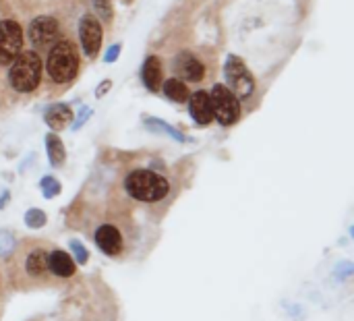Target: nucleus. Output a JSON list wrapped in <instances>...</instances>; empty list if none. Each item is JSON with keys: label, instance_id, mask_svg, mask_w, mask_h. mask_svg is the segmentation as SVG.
Instances as JSON below:
<instances>
[{"label": "nucleus", "instance_id": "obj_1", "mask_svg": "<svg viewBox=\"0 0 354 321\" xmlns=\"http://www.w3.org/2000/svg\"><path fill=\"white\" fill-rule=\"evenodd\" d=\"M124 189L137 201L156 203V201H162L168 195L170 183L162 174H158L153 170H133L124 178Z\"/></svg>", "mask_w": 354, "mask_h": 321}, {"label": "nucleus", "instance_id": "obj_2", "mask_svg": "<svg viewBox=\"0 0 354 321\" xmlns=\"http://www.w3.org/2000/svg\"><path fill=\"white\" fill-rule=\"evenodd\" d=\"M10 85L21 91L29 93L39 85L41 79V60L37 52L33 50H23L12 62H10V73H8Z\"/></svg>", "mask_w": 354, "mask_h": 321}, {"label": "nucleus", "instance_id": "obj_3", "mask_svg": "<svg viewBox=\"0 0 354 321\" xmlns=\"http://www.w3.org/2000/svg\"><path fill=\"white\" fill-rule=\"evenodd\" d=\"M79 68V56L71 42H58L48 56V73L56 83H68Z\"/></svg>", "mask_w": 354, "mask_h": 321}, {"label": "nucleus", "instance_id": "obj_4", "mask_svg": "<svg viewBox=\"0 0 354 321\" xmlns=\"http://www.w3.org/2000/svg\"><path fill=\"white\" fill-rule=\"evenodd\" d=\"M209 102H212V110H214V118L224 125L230 127L241 118V104L239 98L226 87V85H216L209 93Z\"/></svg>", "mask_w": 354, "mask_h": 321}, {"label": "nucleus", "instance_id": "obj_5", "mask_svg": "<svg viewBox=\"0 0 354 321\" xmlns=\"http://www.w3.org/2000/svg\"><path fill=\"white\" fill-rule=\"evenodd\" d=\"M224 75H226V83L228 89L236 95V98H249L255 89V81L249 73V68L245 66V62L230 54L226 64H224Z\"/></svg>", "mask_w": 354, "mask_h": 321}, {"label": "nucleus", "instance_id": "obj_6", "mask_svg": "<svg viewBox=\"0 0 354 321\" xmlns=\"http://www.w3.org/2000/svg\"><path fill=\"white\" fill-rule=\"evenodd\" d=\"M23 52V29L17 21H0V64H10Z\"/></svg>", "mask_w": 354, "mask_h": 321}, {"label": "nucleus", "instance_id": "obj_7", "mask_svg": "<svg viewBox=\"0 0 354 321\" xmlns=\"http://www.w3.org/2000/svg\"><path fill=\"white\" fill-rule=\"evenodd\" d=\"M79 37H81L85 56L93 58L102 46V25L93 15H83L81 25H79Z\"/></svg>", "mask_w": 354, "mask_h": 321}, {"label": "nucleus", "instance_id": "obj_8", "mask_svg": "<svg viewBox=\"0 0 354 321\" xmlns=\"http://www.w3.org/2000/svg\"><path fill=\"white\" fill-rule=\"evenodd\" d=\"M93 241H95L97 249H100L104 255H108V257H116V255L122 251V247H124V241H122L120 230H118L116 226H112V224H102V226L95 230Z\"/></svg>", "mask_w": 354, "mask_h": 321}, {"label": "nucleus", "instance_id": "obj_9", "mask_svg": "<svg viewBox=\"0 0 354 321\" xmlns=\"http://www.w3.org/2000/svg\"><path fill=\"white\" fill-rule=\"evenodd\" d=\"M58 35V23L56 19L52 17H37L31 21V27H29V39L33 42V46H48L56 39Z\"/></svg>", "mask_w": 354, "mask_h": 321}, {"label": "nucleus", "instance_id": "obj_10", "mask_svg": "<svg viewBox=\"0 0 354 321\" xmlns=\"http://www.w3.org/2000/svg\"><path fill=\"white\" fill-rule=\"evenodd\" d=\"M189 112L193 116V120L201 127L209 125L214 120V110H212V102H209V93L205 91H195L189 98Z\"/></svg>", "mask_w": 354, "mask_h": 321}, {"label": "nucleus", "instance_id": "obj_11", "mask_svg": "<svg viewBox=\"0 0 354 321\" xmlns=\"http://www.w3.org/2000/svg\"><path fill=\"white\" fill-rule=\"evenodd\" d=\"M174 66H176V73L183 77V79H187V81H201L203 79V75H205V66L199 62V58L197 56H193L191 52H180L178 56H176V62H174Z\"/></svg>", "mask_w": 354, "mask_h": 321}, {"label": "nucleus", "instance_id": "obj_12", "mask_svg": "<svg viewBox=\"0 0 354 321\" xmlns=\"http://www.w3.org/2000/svg\"><path fill=\"white\" fill-rule=\"evenodd\" d=\"M77 266H75V259L62 251V249H54L48 253V272H52L54 276L58 278H71L75 274Z\"/></svg>", "mask_w": 354, "mask_h": 321}, {"label": "nucleus", "instance_id": "obj_13", "mask_svg": "<svg viewBox=\"0 0 354 321\" xmlns=\"http://www.w3.org/2000/svg\"><path fill=\"white\" fill-rule=\"evenodd\" d=\"M44 120L52 131H62L73 120V110L66 104H54L46 110Z\"/></svg>", "mask_w": 354, "mask_h": 321}, {"label": "nucleus", "instance_id": "obj_14", "mask_svg": "<svg viewBox=\"0 0 354 321\" xmlns=\"http://www.w3.org/2000/svg\"><path fill=\"white\" fill-rule=\"evenodd\" d=\"M25 272L31 278H41L48 272V251L44 247H35L25 257Z\"/></svg>", "mask_w": 354, "mask_h": 321}, {"label": "nucleus", "instance_id": "obj_15", "mask_svg": "<svg viewBox=\"0 0 354 321\" xmlns=\"http://www.w3.org/2000/svg\"><path fill=\"white\" fill-rule=\"evenodd\" d=\"M141 79L145 83V87L149 91H156L162 83V64H160V58L158 56H147V60L143 62V68H141Z\"/></svg>", "mask_w": 354, "mask_h": 321}, {"label": "nucleus", "instance_id": "obj_16", "mask_svg": "<svg viewBox=\"0 0 354 321\" xmlns=\"http://www.w3.org/2000/svg\"><path fill=\"white\" fill-rule=\"evenodd\" d=\"M46 149H48V160H50V164H52L54 168H58V166L64 164L66 152H64V145H62V141H60L58 135L50 133V135L46 137Z\"/></svg>", "mask_w": 354, "mask_h": 321}, {"label": "nucleus", "instance_id": "obj_17", "mask_svg": "<svg viewBox=\"0 0 354 321\" xmlns=\"http://www.w3.org/2000/svg\"><path fill=\"white\" fill-rule=\"evenodd\" d=\"M164 93L172 102H187L189 100V89L180 79H168L164 83Z\"/></svg>", "mask_w": 354, "mask_h": 321}, {"label": "nucleus", "instance_id": "obj_18", "mask_svg": "<svg viewBox=\"0 0 354 321\" xmlns=\"http://www.w3.org/2000/svg\"><path fill=\"white\" fill-rule=\"evenodd\" d=\"M145 125H147L149 129H153V131H162V133H166V135L174 137V139H176V141H180V143H185V141H187V137H185L180 131L172 129V127H170V125H166L164 120H158V118H147V120H145Z\"/></svg>", "mask_w": 354, "mask_h": 321}, {"label": "nucleus", "instance_id": "obj_19", "mask_svg": "<svg viewBox=\"0 0 354 321\" xmlns=\"http://www.w3.org/2000/svg\"><path fill=\"white\" fill-rule=\"evenodd\" d=\"M46 212H41V210H37V208H31V210H27V214H25V224L29 226V228H33V230H39L41 226H46Z\"/></svg>", "mask_w": 354, "mask_h": 321}, {"label": "nucleus", "instance_id": "obj_20", "mask_svg": "<svg viewBox=\"0 0 354 321\" xmlns=\"http://www.w3.org/2000/svg\"><path fill=\"white\" fill-rule=\"evenodd\" d=\"M39 189H41L46 199H52V197H56L60 193V183L56 178H52V176H44L41 183H39Z\"/></svg>", "mask_w": 354, "mask_h": 321}, {"label": "nucleus", "instance_id": "obj_21", "mask_svg": "<svg viewBox=\"0 0 354 321\" xmlns=\"http://www.w3.org/2000/svg\"><path fill=\"white\" fill-rule=\"evenodd\" d=\"M12 249H15V239H12V235L6 232V230H0V257H6Z\"/></svg>", "mask_w": 354, "mask_h": 321}, {"label": "nucleus", "instance_id": "obj_22", "mask_svg": "<svg viewBox=\"0 0 354 321\" xmlns=\"http://www.w3.org/2000/svg\"><path fill=\"white\" fill-rule=\"evenodd\" d=\"M71 249H73V253H75V257H77V264L79 266H83V264H87V251H85V247L77 241V239H73L71 241Z\"/></svg>", "mask_w": 354, "mask_h": 321}, {"label": "nucleus", "instance_id": "obj_23", "mask_svg": "<svg viewBox=\"0 0 354 321\" xmlns=\"http://www.w3.org/2000/svg\"><path fill=\"white\" fill-rule=\"evenodd\" d=\"M93 6H95V12H97L104 21H110V19H112V8H110L108 0H93Z\"/></svg>", "mask_w": 354, "mask_h": 321}, {"label": "nucleus", "instance_id": "obj_24", "mask_svg": "<svg viewBox=\"0 0 354 321\" xmlns=\"http://www.w3.org/2000/svg\"><path fill=\"white\" fill-rule=\"evenodd\" d=\"M87 114H91V112H89L87 108H83V110H81V114H79V118H77V122L73 125V129H75V131H77V129H79V127H81V125L85 122V118H87Z\"/></svg>", "mask_w": 354, "mask_h": 321}, {"label": "nucleus", "instance_id": "obj_25", "mask_svg": "<svg viewBox=\"0 0 354 321\" xmlns=\"http://www.w3.org/2000/svg\"><path fill=\"white\" fill-rule=\"evenodd\" d=\"M118 46H112L110 50H108V54H106V62H114L116 60V56H118Z\"/></svg>", "mask_w": 354, "mask_h": 321}, {"label": "nucleus", "instance_id": "obj_26", "mask_svg": "<svg viewBox=\"0 0 354 321\" xmlns=\"http://www.w3.org/2000/svg\"><path fill=\"white\" fill-rule=\"evenodd\" d=\"M108 87H110V81L102 83V85H100V89H97V98H102V95H104V91H108Z\"/></svg>", "mask_w": 354, "mask_h": 321}, {"label": "nucleus", "instance_id": "obj_27", "mask_svg": "<svg viewBox=\"0 0 354 321\" xmlns=\"http://www.w3.org/2000/svg\"><path fill=\"white\" fill-rule=\"evenodd\" d=\"M4 201H8V191H6V193H2V195H0V210H2V208H4Z\"/></svg>", "mask_w": 354, "mask_h": 321}]
</instances>
